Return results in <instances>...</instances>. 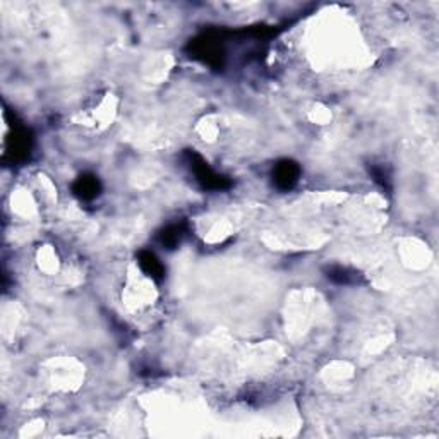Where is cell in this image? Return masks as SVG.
Instances as JSON below:
<instances>
[{"mask_svg":"<svg viewBox=\"0 0 439 439\" xmlns=\"http://www.w3.org/2000/svg\"><path fill=\"white\" fill-rule=\"evenodd\" d=\"M188 158L189 165H191L192 174L196 175V181L199 182L204 189H208V191H223V189H229L230 185H232V182H230L225 175L217 174V172L204 162L197 153L189 151Z\"/></svg>","mask_w":439,"mask_h":439,"instance_id":"6da1fadb","label":"cell"},{"mask_svg":"<svg viewBox=\"0 0 439 439\" xmlns=\"http://www.w3.org/2000/svg\"><path fill=\"white\" fill-rule=\"evenodd\" d=\"M273 184L280 191H290L301 177V167L294 160H280L273 168Z\"/></svg>","mask_w":439,"mask_h":439,"instance_id":"7a4b0ae2","label":"cell"},{"mask_svg":"<svg viewBox=\"0 0 439 439\" xmlns=\"http://www.w3.org/2000/svg\"><path fill=\"white\" fill-rule=\"evenodd\" d=\"M33 138L26 127H14L13 138L9 139V153L14 156L16 162L26 160L31 151Z\"/></svg>","mask_w":439,"mask_h":439,"instance_id":"3957f363","label":"cell"},{"mask_svg":"<svg viewBox=\"0 0 439 439\" xmlns=\"http://www.w3.org/2000/svg\"><path fill=\"white\" fill-rule=\"evenodd\" d=\"M72 192L83 201H93L100 196L101 192V182L97 175L93 174H83L76 179L72 184Z\"/></svg>","mask_w":439,"mask_h":439,"instance_id":"277c9868","label":"cell"},{"mask_svg":"<svg viewBox=\"0 0 439 439\" xmlns=\"http://www.w3.org/2000/svg\"><path fill=\"white\" fill-rule=\"evenodd\" d=\"M138 263L141 270L148 274L151 280L162 281L165 278V266L162 265L155 252L151 251H139L138 252Z\"/></svg>","mask_w":439,"mask_h":439,"instance_id":"5b68a950","label":"cell"},{"mask_svg":"<svg viewBox=\"0 0 439 439\" xmlns=\"http://www.w3.org/2000/svg\"><path fill=\"white\" fill-rule=\"evenodd\" d=\"M188 233V225L185 223H172L165 226L162 232L158 233V242L165 249H175L182 242V239Z\"/></svg>","mask_w":439,"mask_h":439,"instance_id":"8992f818","label":"cell"},{"mask_svg":"<svg viewBox=\"0 0 439 439\" xmlns=\"http://www.w3.org/2000/svg\"><path fill=\"white\" fill-rule=\"evenodd\" d=\"M328 280L338 285H357L362 281V274L356 270L345 268V266H329L326 270Z\"/></svg>","mask_w":439,"mask_h":439,"instance_id":"52a82bcc","label":"cell"},{"mask_svg":"<svg viewBox=\"0 0 439 439\" xmlns=\"http://www.w3.org/2000/svg\"><path fill=\"white\" fill-rule=\"evenodd\" d=\"M369 172H371L372 179H374V181L378 182L383 189L391 191V175H390V172L383 167V165H372V167L369 168Z\"/></svg>","mask_w":439,"mask_h":439,"instance_id":"ba28073f","label":"cell"}]
</instances>
